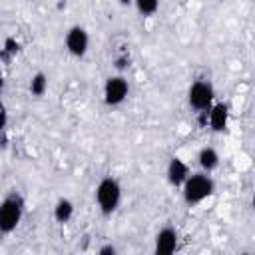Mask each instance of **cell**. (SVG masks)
I'll return each mask as SVG.
<instances>
[{"label": "cell", "mask_w": 255, "mask_h": 255, "mask_svg": "<svg viewBox=\"0 0 255 255\" xmlns=\"http://www.w3.org/2000/svg\"><path fill=\"white\" fill-rule=\"evenodd\" d=\"M213 191H215V181L205 171L189 173L187 179L181 183V195L187 205H197V203L205 201L207 197L213 195Z\"/></svg>", "instance_id": "6da1fadb"}, {"label": "cell", "mask_w": 255, "mask_h": 255, "mask_svg": "<svg viewBox=\"0 0 255 255\" xmlns=\"http://www.w3.org/2000/svg\"><path fill=\"white\" fill-rule=\"evenodd\" d=\"M96 203L100 207V211L104 215H112L118 207H120V201H122V185L116 177L112 175H106L100 179V183L96 185Z\"/></svg>", "instance_id": "7a4b0ae2"}, {"label": "cell", "mask_w": 255, "mask_h": 255, "mask_svg": "<svg viewBox=\"0 0 255 255\" xmlns=\"http://www.w3.org/2000/svg\"><path fill=\"white\" fill-rule=\"evenodd\" d=\"M24 215V201L18 193H10L0 203V235L12 233Z\"/></svg>", "instance_id": "3957f363"}, {"label": "cell", "mask_w": 255, "mask_h": 255, "mask_svg": "<svg viewBox=\"0 0 255 255\" xmlns=\"http://www.w3.org/2000/svg\"><path fill=\"white\" fill-rule=\"evenodd\" d=\"M213 102H215V88L209 80H197L189 86V90H187L189 108H193L195 112L207 114V110L211 108Z\"/></svg>", "instance_id": "277c9868"}, {"label": "cell", "mask_w": 255, "mask_h": 255, "mask_svg": "<svg viewBox=\"0 0 255 255\" xmlns=\"http://www.w3.org/2000/svg\"><path fill=\"white\" fill-rule=\"evenodd\" d=\"M128 94H129V84H128L126 76L116 74L104 82V104L106 106L116 108V106L124 104Z\"/></svg>", "instance_id": "5b68a950"}, {"label": "cell", "mask_w": 255, "mask_h": 255, "mask_svg": "<svg viewBox=\"0 0 255 255\" xmlns=\"http://www.w3.org/2000/svg\"><path fill=\"white\" fill-rule=\"evenodd\" d=\"M64 46L68 50L70 56L74 58H84L88 54V48H90V34L84 26H70L66 36H64Z\"/></svg>", "instance_id": "8992f818"}, {"label": "cell", "mask_w": 255, "mask_h": 255, "mask_svg": "<svg viewBox=\"0 0 255 255\" xmlns=\"http://www.w3.org/2000/svg\"><path fill=\"white\" fill-rule=\"evenodd\" d=\"M179 243V235L173 227H163L157 231L155 235V243H153V251L157 255H171L177 249Z\"/></svg>", "instance_id": "52a82bcc"}, {"label": "cell", "mask_w": 255, "mask_h": 255, "mask_svg": "<svg viewBox=\"0 0 255 255\" xmlns=\"http://www.w3.org/2000/svg\"><path fill=\"white\" fill-rule=\"evenodd\" d=\"M207 122H209V128L213 131H225L227 129V124H229V106L223 104V102H213L211 108L207 110Z\"/></svg>", "instance_id": "ba28073f"}, {"label": "cell", "mask_w": 255, "mask_h": 255, "mask_svg": "<svg viewBox=\"0 0 255 255\" xmlns=\"http://www.w3.org/2000/svg\"><path fill=\"white\" fill-rule=\"evenodd\" d=\"M189 173H191V171H189V165H187L181 157L173 155V157L169 159L167 169H165V177H167V183H169L171 187H181V183L187 179Z\"/></svg>", "instance_id": "9c48e42d"}, {"label": "cell", "mask_w": 255, "mask_h": 255, "mask_svg": "<svg viewBox=\"0 0 255 255\" xmlns=\"http://www.w3.org/2000/svg\"><path fill=\"white\" fill-rule=\"evenodd\" d=\"M219 159H221V157H219L217 149L211 147V145L201 147L199 153H197V163H199L201 171H205V173H211L213 169H217V167H219Z\"/></svg>", "instance_id": "30bf717a"}, {"label": "cell", "mask_w": 255, "mask_h": 255, "mask_svg": "<svg viewBox=\"0 0 255 255\" xmlns=\"http://www.w3.org/2000/svg\"><path fill=\"white\" fill-rule=\"evenodd\" d=\"M72 217H74V203H72L68 197H60V199L56 201V205H54V219H56L60 225H64V223H68Z\"/></svg>", "instance_id": "8fae6325"}, {"label": "cell", "mask_w": 255, "mask_h": 255, "mask_svg": "<svg viewBox=\"0 0 255 255\" xmlns=\"http://www.w3.org/2000/svg\"><path fill=\"white\" fill-rule=\"evenodd\" d=\"M28 90H30V94H32L34 98H42V96L46 94V90H48V76H46L44 72H36V74L30 78Z\"/></svg>", "instance_id": "7c38bea8"}, {"label": "cell", "mask_w": 255, "mask_h": 255, "mask_svg": "<svg viewBox=\"0 0 255 255\" xmlns=\"http://www.w3.org/2000/svg\"><path fill=\"white\" fill-rule=\"evenodd\" d=\"M131 4L143 18H149L159 10V0H131Z\"/></svg>", "instance_id": "4fadbf2b"}, {"label": "cell", "mask_w": 255, "mask_h": 255, "mask_svg": "<svg viewBox=\"0 0 255 255\" xmlns=\"http://www.w3.org/2000/svg\"><path fill=\"white\" fill-rule=\"evenodd\" d=\"M18 52H20V42H18L16 38H6V40H4V46H2V50H0V58H2L4 62H10Z\"/></svg>", "instance_id": "5bb4252c"}, {"label": "cell", "mask_w": 255, "mask_h": 255, "mask_svg": "<svg viewBox=\"0 0 255 255\" xmlns=\"http://www.w3.org/2000/svg\"><path fill=\"white\" fill-rule=\"evenodd\" d=\"M6 124H8V110H6V106L0 102V135H2L4 129H6Z\"/></svg>", "instance_id": "9a60e30c"}, {"label": "cell", "mask_w": 255, "mask_h": 255, "mask_svg": "<svg viewBox=\"0 0 255 255\" xmlns=\"http://www.w3.org/2000/svg\"><path fill=\"white\" fill-rule=\"evenodd\" d=\"M98 253H100V255H116V253H118V249H116L114 245H110V243H108V245H102V247L98 249Z\"/></svg>", "instance_id": "2e32d148"}, {"label": "cell", "mask_w": 255, "mask_h": 255, "mask_svg": "<svg viewBox=\"0 0 255 255\" xmlns=\"http://www.w3.org/2000/svg\"><path fill=\"white\" fill-rule=\"evenodd\" d=\"M128 62H129V60H128V56L118 58V60H116V68H118V70H124V68H128V66H129Z\"/></svg>", "instance_id": "e0dca14e"}, {"label": "cell", "mask_w": 255, "mask_h": 255, "mask_svg": "<svg viewBox=\"0 0 255 255\" xmlns=\"http://www.w3.org/2000/svg\"><path fill=\"white\" fill-rule=\"evenodd\" d=\"M120 4H124V6H129V4H131V0H120Z\"/></svg>", "instance_id": "ac0fdd59"}, {"label": "cell", "mask_w": 255, "mask_h": 255, "mask_svg": "<svg viewBox=\"0 0 255 255\" xmlns=\"http://www.w3.org/2000/svg\"><path fill=\"white\" fill-rule=\"evenodd\" d=\"M0 94H2V78H0Z\"/></svg>", "instance_id": "d6986e66"}]
</instances>
